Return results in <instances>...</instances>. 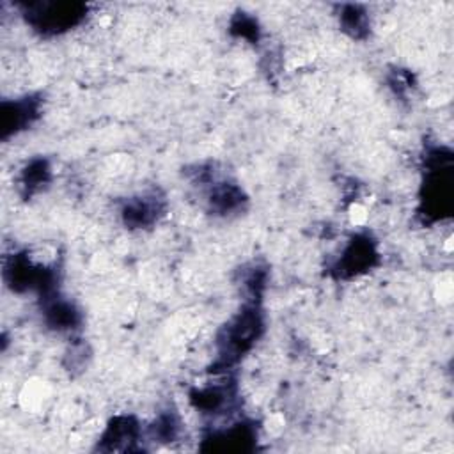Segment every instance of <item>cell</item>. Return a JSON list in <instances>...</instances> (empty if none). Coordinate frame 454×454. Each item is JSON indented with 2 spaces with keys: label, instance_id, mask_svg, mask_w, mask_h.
Returning a JSON list of instances; mask_svg holds the SVG:
<instances>
[{
  "label": "cell",
  "instance_id": "cell-1",
  "mask_svg": "<svg viewBox=\"0 0 454 454\" xmlns=\"http://www.w3.org/2000/svg\"><path fill=\"white\" fill-rule=\"evenodd\" d=\"M261 294H252V301L245 303L216 335L215 367H232L257 342L264 330V314L261 309Z\"/></svg>",
  "mask_w": 454,
  "mask_h": 454
},
{
  "label": "cell",
  "instance_id": "cell-2",
  "mask_svg": "<svg viewBox=\"0 0 454 454\" xmlns=\"http://www.w3.org/2000/svg\"><path fill=\"white\" fill-rule=\"evenodd\" d=\"M424 215L442 218L452 209V156L445 149H434L427 156V170L422 193Z\"/></svg>",
  "mask_w": 454,
  "mask_h": 454
},
{
  "label": "cell",
  "instance_id": "cell-3",
  "mask_svg": "<svg viewBox=\"0 0 454 454\" xmlns=\"http://www.w3.org/2000/svg\"><path fill=\"white\" fill-rule=\"evenodd\" d=\"M89 7L82 2H28L21 5L25 21L43 35L64 34L80 25Z\"/></svg>",
  "mask_w": 454,
  "mask_h": 454
},
{
  "label": "cell",
  "instance_id": "cell-4",
  "mask_svg": "<svg viewBox=\"0 0 454 454\" xmlns=\"http://www.w3.org/2000/svg\"><path fill=\"white\" fill-rule=\"evenodd\" d=\"M4 282L14 293L35 291L46 298L55 293L57 275L51 268L34 262L27 254H12L4 262Z\"/></svg>",
  "mask_w": 454,
  "mask_h": 454
},
{
  "label": "cell",
  "instance_id": "cell-5",
  "mask_svg": "<svg viewBox=\"0 0 454 454\" xmlns=\"http://www.w3.org/2000/svg\"><path fill=\"white\" fill-rule=\"evenodd\" d=\"M376 262V241L369 234H356L348 241L332 270L337 278H355L374 268Z\"/></svg>",
  "mask_w": 454,
  "mask_h": 454
},
{
  "label": "cell",
  "instance_id": "cell-6",
  "mask_svg": "<svg viewBox=\"0 0 454 454\" xmlns=\"http://www.w3.org/2000/svg\"><path fill=\"white\" fill-rule=\"evenodd\" d=\"M41 99L39 96H23L18 99H4L0 103V137L7 140L12 135L32 126L39 117Z\"/></svg>",
  "mask_w": 454,
  "mask_h": 454
},
{
  "label": "cell",
  "instance_id": "cell-7",
  "mask_svg": "<svg viewBox=\"0 0 454 454\" xmlns=\"http://www.w3.org/2000/svg\"><path fill=\"white\" fill-rule=\"evenodd\" d=\"M207 445L206 450H220V452H248L255 447L257 431L252 422H239L227 429L213 431L204 438Z\"/></svg>",
  "mask_w": 454,
  "mask_h": 454
},
{
  "label": "cell",
  "instance_id": "cell-8",
  "mask_svg": "<svg viewBox=\"0 0 454 454\" xmlns=\"http://www.w3.org/2000/svg\"><path fill=\"white\" fill-rule=\"evenodd\" d=\"M140 424L131 415H119L114 417L106 429L103 431V436L99 438L98 449L101 450H133L137 442L140 440Z\"/></svg>",
  "mask_w": 454,
  "mask_h": 454
},
{
  "label": "cell",
  "instance_id": "cell-9",
  "mask_svg": "<svg viewBox=\"0 0 454 454\" xmlns=\"http://www.w3.org/2000/svg\"><path fill=\"white\" fill-rule=\"evenodd\" d=\"M161 213H163V200L154 193L128 199L121 211L122 222L129 229L149 227L160 218Z\"/></svg>",
  "mask_w": 454,
  "mask_h": 454
},
{
  "label": "cell",
  "instance_id": "cell-10",
  "mask_svg": "<svg viewBox=\"0 0 454 454\" xmlns=\"http://www.w3.org/2000/svg\"><path fill=\"white\" fill-rule=\"evenodd\" d=\"M43 316L44 323L59 332L74 330L82 321L78 309L69 300L57 296V293L43 298Z\"/></svg>",
  "mask_w": 454,
  "mask_h": 454
},
{
  "label": "cell",
  "instance_id": "cell-11",
  "mask_svg": "<svg viewBox=\"0 0 454 454\" xmlns=\"http://www.w3.org/2000/svg\"><path fill=\"white\" fill-rule=\"evenodd\" d=\"M234 395L236 394L231 383H215L209 387L192 390L190 403L200 413L213 415V413H222V410H225L232 403Z\"/></svg>",
  "mask_w": 454,
  "mask_h": 454
},
{
  "label": "cell",
  "instance_id": "cell-12",
  "mask_svg": "<svg viewBox=\"0 0 454 454\" xmlns=\"http://www.w3.org/2000/svg\"><path fill=\"white\" fill-rule=\"evenodd\" d=\"M247 200L243 190L232 183H216L207 193V202L213 213L227 215L243 206Z\"/></svg>",
  "mask_w": 454,
  "mask_h": 454
},
{
  "label": "cell",
  "instance_id": "cell-13",
  "mask_svg": "<svg viewBox=\"0 0 454 454\" xmlns=\"http://www.w3.org/2000/svg\"><path fill=\"white\" fill-rule=\"evenodd\" d=\"M339 23L353 39H364L369 34V14L358 4H342L339 7Z\"/></svg>",
  "mask_w": 454,
  "mask_h": 454
},
{
  "label": "cell",
  "instance_id": "cell-14",
  "mask_svg": "<svg viewBox=\"0 0 454 454\" xmlns=\"http://www.w3.org/2000/svg\"><path fill=\"white\" fill-rule=\"evenodd\" d=\"M51 177V168L48 160L44 158H34L25 165L20 176V186L23 190V195L28 197L34 192L41 190Z\"/></svg>",
  "mask_w": 454,
  "mask_h": 454
},
{
  "label": "cell",
  "instance_id": "cell-15",
  "mask_svg": "<svg viewBox=\"0 0 454 454\" xmlns=\"http://www.w3.org/2000/svg\"><path fill=\"white\" fill-rule=\"evenodd\" d=\"M181 433V420L176 411H163L151 426V434L160 442H172Z\"/></svg>",
  "mask_w": 454,
  "mask_h": 454
},
{
  "label": "cell",
  "instance_id": "cell-16",
  "mask_svg": "<svg viewBox=\"0 0 454 454\" xmlns=\"http://www.w3.org/2000/svg\"><path fill=\"white\" fill-rule=\"evenodd\" d=\"M231 34L236 35V37H241L248 43H257L259 41V35H261V28H259V23L254 16L239 11L232 16L231 20Z\"/></svg>",
  "mask_w": 454,
  "mask_h": 454
}]
</instances>
